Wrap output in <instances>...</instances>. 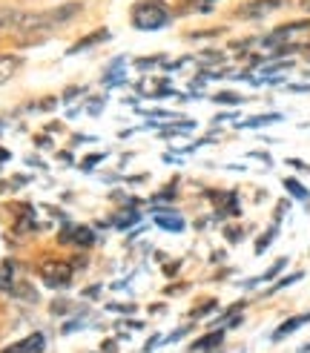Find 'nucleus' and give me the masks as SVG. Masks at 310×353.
Segmentation results:
<instances>
[{"label":"nucleus","instance_id":"obj_10","mask_svg":"<svg viewBox=\"0 0 310 353\" xmlns=\"http://www.w3.org/2000/svg\"><path fill=\"white\" fill-rule=\"evenodd\" d=\"M221 342H224V330H216V333H210V336L198 339V342L193 345V350H216Z\"/></svg>","mask_w":310,"mask_h":353},{"label":"nucleus","instance_id":"obj_19","mask_svg":"<svg viewBox=\"0 0 310 353\" xmlns=\"http://www.w3.org/2000/svg\"><path fill=\"white\" fill-rule=\"evenodd\" d=\"M98 161H103V155H92V158H86V161H83V170H90V167H95Z\"/></svg>","mask_w":310,"mask_h":353},{"label":"nucleus","instance_id":"obj_13","mask_svg":"<svg viewBox=\"0 0 310 353\" xmlns=\"http://www.w3.org/2000/svg\"><path fill=\"white\" fill-rule=\"evenodd\" d=\"M12 296H21V299H26V302H34V299H38V293H34V290L26 285V281H14Z\"/></svg>","mask_w":310,"mask_h":353},{"label":"nucleus","instance_id":"obj_4","mask_svg":"<svg viewBox=\"0 0 310 353\" xmlns=\"http://www.w3.org/2000/svg\"><path fill=\"white\" fill-rule=\"evenodd\" d=\"M279 6H282V0H253V3H245L238 9V17H265Z\"/></svg>","mask_w":310,"mask_h":353},{"label":"nucleus","instance_id":"obj_6","mask_svg":"<svg viewBox=\"0 0 310 353\" xmlns=\"http://www.w3.org/2000/svg\"><path fill=\"white\" fill-rule=\"evenodd\" d=\"M307 322H310V313H304V316H296V319H287V322H285V325H282L279 330H276V333H273V339H276V342H279V339L290 336V333H293V330H299V327H302V325H307Z\"/></svg>","mask_w":310,"mask_h":353},{"label":"nucleus","instance_id":"obj_21","mask_svg":"<svg viewBox=\"0 0 310 353\" xmlns=\"http://www.w3.org/2000/svg\"><path fill=\"white\" fill-rule=\"evenodd\" d=\"M304 6H307V9H310V0H307V3H304Z\"/></svg>","mask_w":310,"mask_h":353},{"label":"nucleus","instance_id":"obj_18","mask_svg":"<svg viewBox=\"0 0 310 353\" xmlns=\"http://www.w3.org/2000/svg\"><path fill=\"white\" fill-rule=\"evenodd\" d=\"M273 236H276V230H267L262 239H258V244H256V253H265V250H267V244L273 241Z\"/></svg>","mask_w":310,"mask_h":353},{"label":"nucleus","instance_id":"obj_9","mask_svg":"<svg viewBox=\"0 0 310 353\" xmlns=\"http://www.w3.org/2000/svg\"><path fill=\"white\" fill-rule=\"evenodd\" d=\"M110 38V32L107 29H98L95 34H90V38H83V41H78L72 49H69V55H75V52H81V49H86V46H95V43H101V41H107Z\"/></svg>","mask_w":310,"mask_h":353},{"label":"nucleus","instance_id":"obj_8","mask_svg":"<svg viewBox=\"0 0 310 353\" xmlns=\"http://www.w3.org/2000/svg\"><path fill=\"white\" fill-rule=\"evenodd\" d=\"M55 23H63V21H72V17L81 12V3H66V6H58V9H49Z\"/></svg>","mask_w":310,"mask_h":353},{"label":"nucleus","instance_id":"obj_1","mask_svg":"<svg viewBox=\"0 0 310 353\" xmlns=\"http://www.w3.org/2000/svg\"><path fill=\"white\" fill-rule=\"evenodd\" d=\"M169 23V6L164 0H141L132 9V26L141 32H155Z\"/></svg>","mask_w":310,"mask_h":353},{"label":"nucleus","instance_id":"obj_2","mask_svg":"<svg viewBox=\"0 0 310 353\" xmlns=\"http://www.w3.org/2000/svg\"><path fill=\"white\" fill-rule=\"evenodd\" d=\"M41 279L49 288H66L69 279H72V264L61 259H46L41 264Z\"/></svg>","mask_w":310,"mask_h":353},{"label":"nucleus","instance_id":"obj_12","mask_svg":"<svg viewBox=\"0 0 310 353\" xmlns=\"http://www.w3.org/2000/svg\"><path fill=\"white\" fill-rule=\"evenodd\" d=\"M72 241L78 247H90L95 241V233L90 230V227H75V230H72Z\"/></svg>","mask_w":310,"mask_h":353},{"label":"nucleus","instance_id":"obj_3","mask_svg":"<svg viewBox=\"0 0 310 353\" xmlns=\"http://www.w3.org/2000/svg\"><path fill=\"white\" fill-rule=\"evenodd\" d=\"M43 347H46V336H43V333H32V336L9 345L3 353H43Z\"/></svg>","mask_w":310,"mask_h":353},{"label":"nucleus","instance_id":"obj_7","mask_svg":"<svg viewBox=\"0 0 310 353\" xmlns=\"http://www.w3.org/2000/svg\"><path fill=\"white\" fill-rule=\"evenodd\" d=\"M17 66H21V61L14 55H0V83H6L17 72Z\"/></svg>","mask_w":310,"mask_h":353},{"label":"nucleus","instance_id":"obj_15","mask_svg":"<svg viewBox=\"0 0 310 353\" xmlns=\"http://www.w3.org/2000/svg\"><path fill=\"white\" fill-rule=\"evenodd\" d=\"M14 29V9H0V32Z\"/></svg>","mask_w":310,"mask_h":353},{"label":"nucleus","instance_id":"obj_17","mask_svg":"<svg viewBox=\"0 0 310 353\" xmlns=\"http://www.w3.org/2000/svg\"><path fill=\"white\" fill-rule=\"evenodd\" d=\"M282 115H258V118H250V121H245V127H265V123H270V121H279Z\"/></svg>","mask_w":310,"mask_h":353},{"label":"nucleus","instance_id":"obj_16","mask_svg":"<svg viewBox=\"0 0 310 353\" xmlns=\"http://www.w3.org/2000/svg\"><path fill=\"white\" fill-rule=\"evenodd\" d=\"M213 101H216V103H227V107H238L241 95H236V92H221V95H216Z\"/></svg>","mask_w":310,"mask_h":353},{"label":"nucleus","instance_id":"obj_20","mask_svg":"<svg viewBox=\"0 0 310 353\" xmlns=\"http://www.w3.org/2000/svg\"><path fill=\"white\" fill-rule=\"evenodd\" d=\"M6 158H9V152H6V150H0V161H6Z\"/></svg>","mask_w":310,"mask_h":353},{"label":"nucleus","instance_id":"obj_11","mask_svg":"<svg viewBox=\"0 0 310 353\" xmlns=\"http://www.w3.org/2000/svg\"><path fill=\"white\" fill-rule=\"evenodd\" d=\"M12 270H14V264H12V261H3V264H0V290H3V293H12V288H14Z\"/></svg>","mask_w":310,"mask_h":353},{"label":"nucleus","instance_id":"obj_5","mask_svg":"<svg viewBox=\"0 0 310 353\" xmlns=\"http://www.w3.org/2000/svg\"><path fill=\"white\" fill-rule=\"evenodd\" d=\"M155 224L164 227L169 233H181L184 230V219L176 216V213H155Z\"/></svg>","mask_w":310,"mask_h":353},{"label":"nucleus","instance_id":"obj_14","mask_svg":"<svg viewBox=\"0 0 310 353\" xmlns=\"http://www.w3.org/2000/svg\"><path fill=\"white\" fill-rule=\"evenodd\" d=\"M285 187L290 190V196H293V199H302V201H307V196H310V192H307V190H304V187H302L296 179H285Z\"/></svg>","mask_w":310,"mask_h":353}]
</instances>
